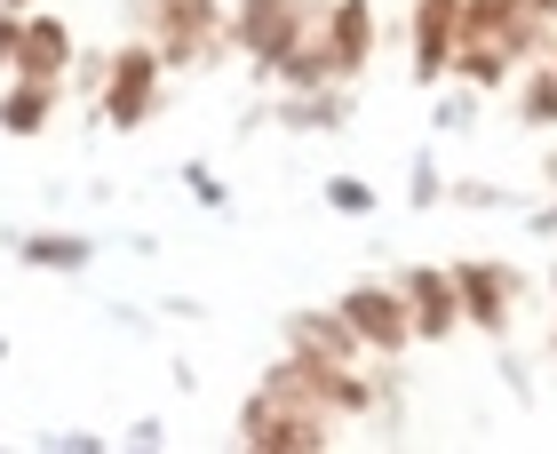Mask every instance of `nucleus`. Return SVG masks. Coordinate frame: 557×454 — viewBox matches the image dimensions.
Instances as JSON below:
<instances>
[{
  "mask_svg": "<svg viewBox=\"0 0 557 454\" xmlns=\"http://www.w3.org/2000/svg\"><path fill=\"white\" fill-rule=\"evenodd\" d=\"M16 81H64V72H72V24L64 16H33V9H24L16 16Z\"/></svg>",
  "mask_w": 557,
  "mask_h": 454,
  "instance_id": "9",
  "label": "nucleus"
},
{
  "mask_svg": "<svg viewBox=\"0 0 557 454\" xmlns=\"http://www.w3.org/2000/svg\"><path fill=\"white\" fill-rule=\"evenodd\" d=\"M57 88L64 81H16L9 96H0V128H9V136H40L48 112H57Z\"/></svg>",
  "mask_w": 557,
  "mask_h": 454,
  "instance_id": "12",
  "label": "nucleus"
},
{
  "mask_svg": "<svg viewBox=\"0 0 557 454\" xmlns=\"http://www.w3.org/2000/svg\"><path fill=\"white\" fill-rule=\"evenodd\" d=\"M335 311H343L350 335H359V351H374V359H398V351H414V319H407V303H398V287H383V280L343 287Z\"/></svg>",
  "mask_w": 557,
  "mask_h": 454,
  "instance_id": "5",
  "label": "nucleus"
},
{
  "mask_svg": "<svg viewBox=\"0 0 557 454\" xmlns=\"http://www.w3.org/2000/svg\"><path fill=\"white\" fill-rule=\"evenodd\" d=\"M518 9H525V16H534V24H542V33H557V0H518Z\"/></svg>",
  "mask_w": 557,
  "mask_h": 454,
  "instance_id": "18",
  "label": "nucleus"
},
{
  "mask_svg": "<svg viewBox=\"0 0 557 454\" xmlns=\"http://www.w3.org/2000/svg\"><path fill=\"white\" fill-rule=\"evenodd\" d=\"M278 112H287L295 128H335V120H343V96H319V88H302V96H287Z\"/></svg>",
  "mask_w": 557,
  "mask_h": 454,
  "instance_id": "15",
  "label": "nucleus"
},
{
  "mask_svg": "<svg viewBox=\"0 0 557 454\" xmlns=\"http://www.w3.org/2000/svg\"><path fill=\"white\" fill-rule=\"evenodd\" d=\"M239 446H256V454H319V446H335V422H326V407L256 391L239 407Z\"/></svg>",
  "mask_w": 557,
  "mask_h": 454,
  "instance_id": "1",
  "label": "nucleus"
},
{
  "mask_svg": "<svg viewBox=\"0 0 557 454\" xmlns=\"http://www.w3.org/2000/svg\"><path fill=\"white\" fill-rule=\"evenodd\" d=\"M151 16V48H160V64H208L223 57V0H136Z\"/></svg>",
  "mask_w": 557,
  "mask_h": 454,
  "instance_id": "4",
  "label": "nucleus"
},
{
  "mask_svg": "<svg viewBox=\"0 0 557 454\" xmlns=\"http://www.w3.org/2000/svg\"><path fill=\"white\" fill-rule=\"evenodd\" d=\"M534 232H557V199H549V208L534 216Z\"/></svg>",
  "mask_w": 557,
  "mask_h": 454,
  "instance_id": "19",
  "label": "nucleus"
},
{
  "mask_svg": "<svg viewBox=\"0 0 557 454\" xmlns=\"http://www.w3.org/2000/svg\"><path fill=\"white\" fill-rule=\"evenodd\" d=\"M160 81H168L160 48H151V40H128V48L104 64V81H96V112H104L112 128H144V120L160 112V96H168Z\"/></svg>",
  "mask_w": 557,
  "mask_h": 454,
  "instance_id": "3",
  "label": "nucleus"
},
{
  "mask_svg": "<svg viewBox=\"0 0 557 454\" xmlns=\"http://www.w3.org/2000/svg\"><path fill=\"white\" fill-rule=\"evenodd\" d=\"M549 295H557V271H549ZM549 351H557V343H549Z\"/></svg>",
  "mask_w": 557,
  "mask_h": 454,
  "instance_id": "21",
  "label": "nucleus"
},
{
  "mask_svg": "<svg viewBox=\"0 0 557 454\" xmlns=\"http://www.w3.org/2000/svg\"><path fill=\"white\" fill-rule=\"evenodd\" d=\"M9 9H33V0H9Z\"/></svg>",
  "mask_w": 557,
  "mask_h": 454,
  "instance_id": "22",
  "label": "nucleus"
},
{
  "mask_svg": "<svg viewBox=\"0 0 557 454\" xmlns=\"http://www.w3.org/2000/svg\"><path fill=\"white\" fill-rule=\"evenodd\" d=\"M454 33H462V0H414V81H446Z\"/></svg>",
  "mask_w": 557,
  "mask_h": 454,
  "instance_id": "10",
  "label": "nucleus"
},
{
  "mask_svg": "<svg viewBox=\"0 0 557 454\" xmlns=\"http://www.w3.org/2000/svg\"><path fill=\"white\" fill-rule=\"evenodd\" d=\"M311 33L326 48V72H335V81H359L367 57H374V0H335L326 16H311Z\"/></svg>",
  "mask_w": 557,
  "mask_h": 454,
  "instance_id": "7",
  "label": "nucleus"
},
{
  "mask_svg": "<svg viewBox=\"0 0 557 454\" xmlns=\"http://www.w3.org/2000/svg\"><path fill=\"white\" fill-rule=\"evenodd\" d=\"M302 33H311V0H239V9L223 16V40H232L256 72H278Z\"/></svg>",
  "mask_w": 557,
  "mask_h": 454,
  "instance_id": "2",
  "label": "nucleus"
},
{
  "mask_svg": "<svg viewBox=\"0 0 557 454\" xmlns=\"http://www.w3.org/2000/svg\"><path fill=\"white\" fill-rule=\"evenodd\" d=\"M326 208H343V216H374V184H359V175H326Z\"/></svg>",
  "mask_w": 557,
  "mask_h": 454,
  "instance_id": "16",
  "label": "nucleus"
},
{
  "mask_svg": "<svg viewBox=\"0 0 557 454\" xmlns=\"http://www.w3.org/2000/svg\"><path fill=\"white\" fill-rule=\"evenodd\" d=\"M24 256L48 263V271H88L96 247H88V240H72V232H33V240H24Z\"/></svg>",
  "mask_w": 557,
  "mask_h": 454,
  "instance_id": "14",
  "label": "nucleus"
},
{
  "mask_svg": "<svg viewBox=\"0 0 557 454\" xmlns=\"http://www.w3.org/2000/svg\"><path fill=\"white\" fill-rule=\"evenodd\" d=\"M518 120H525V128H549V120H557V64H549V57L525 72V88H518Z\"/></svg>",
  "mask_w": 557,
  "mask_h": 454,
  "instance_id": "13",
  "label": "nucleus"
},
{
  "mask_svg": "<svg viewBox=\"0 0 557 454\" xmlns=\"http://www.w3.org/2000/svg\"><path fill=\"white\" fill-rule=\"evenodd\" d=\"M518 295H525V280H518L510 263H486V256H462V263H454V303H462V319L486 327V335H510Z\"/></svg>",
  "mask_w": 557,
  "mask_h": 454,
  "instance_id": "6",
  "label": "nucleus"
},
{
  "mask_svg": "<svg viewBox=\"0 0 557 454\" xmlns=\"http://www.w3.org/2000/svg\"><path fill=\"white\" fill-rule=\"evenodd\" d=\"M16 16H24V9H0V72L16 64Z\"/></svg>",
  "mask_w": 557,
  "mask_h": 454,
  "instance_id": "17",
  "label": "nucleus"
},
{
  "mask_svg": "<svg viewBox=\"0 0 557 454\" xmlns=\"http://www.w3.org/2000/svg\"><path fill=\"white\" fill-rule=\"evenodd\" d=\"M549 64H557V33H549Z\"/></svg>",
  "mask_w": 557,
  "mask_h": 454,
  "instance_id": "20",
  "label": "nucleus"
},
{
  "mask_svg": "<svg viewBox=\"0 0 557 454\" xmlns=\"http://www.w3.org/2000/svg\"><path fill=\"white\" fill-rule=\"evenodd\" d=\"M287 351L295 359H319V367H359V335L343 327V311H295Z\"/></svg>",
  "mask_w": 557,
  "mask_h": 454,
  "instance_id": "11",
  "label": "nucleus"
},
{
  "mask_svg": "<svg viewBox=\"0 0 557 454\" xmlns=\"http://www.w3.org/2000/svg\"><path fill=\"white\" fill-rule=\"evenodd\" d=\"M398 303H407V319H414V343H446L454 327H462V303H454V271L414 263L407 280H398Z\"/></svg>",
  "mask_w": 557,
  "mask_h": 454,
  "instance_id": "8",
  "label": "nucleus"
}]
</instances>
